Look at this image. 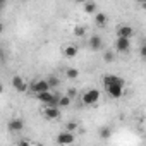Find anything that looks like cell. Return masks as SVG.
Listing matches in <instances>:
<instances>
[{
  "label": "cell",
  "instance_id": "cell-1",
  "mask_svg": "<svg viewBox=\"0 0 146 146\" xmlns=\"http://www.w3.org/2000/svg\"><path fill=\"white\" fill-rule=\"evenodd\" d=\"M100 96H102L100 90H96V88H91V90H86V91L81 95V102H83L84 105L91 107V105H95V103L100 100Z\"/></svg>",
  "mask_w": 146,
  "mask_h": 146
},
{
  "label": "cell",
  "instance_id": "cell-2",
  "mask_svg": "<svg viewBox=\"0 0 146 146\" xmlns=\"http://www.w3.org/2000/svg\"><path fill=\"white\" fill-rule=\"evenodd\" d=\"M36 98H38L45 107H55L58 95H57V93H53V91H45V93H38V95H36Z\"/></svg>",
  "mask_w": 146,
  "mask_h": 146
},
{
  "label": "cell",
  "instance_id": "cell-3",
  "mask_svg": "<svg viewBox=\"0 0 146 146\" xmlns=\"http://www.w3.org/2000/svg\"><path fill=\"white\" fill-rule=\"evenodd\" d=\"M74 141H76V136H74V132L62 131V132H58V134H57V143H58L60 146H69V144H72Z\"/></svg>",
  "mask_w": 146,
  "mask_h": 146
},
{
  "label": "cell",
  "instance_id": "cell-4",
  "mask_svg": "<svg viewBox=\"0 0 146 146\" xmlns=\"http://www.w3.org/2000/svg\"><path fill=\"white\" fill-rule=\"evenodd\" d=\"M134 36V28L129 26V24H120L117 26V38H125V40H131Z\"/></svg>",
  "mask_w": 146,
  "mask_h": 146
},
{
  "label": "cell",
  "instance_id": "cell-5",
  "mask_svg": "<svg viewBox=\"0 0 146 146\" xmlns=\"http://www.w3.org/2000/svg\"><path fill=\"white\" fill-rule=\"evenodd\" d=\"M29 88H31V91H33L35 95H38V93H45V91H50V88H48V84H46V81H45V79L33 81Z\"/></svg>",
  "mask_w": 146,
  "mask_h": 146
},
{
  "label": "cell",
  "instance_id": "cell-6",
  "mask_svg": "<svg viewBox=\"0 0 146 146\" xmlns=\"http://www.w3.org/2000/svg\"><path fill=\"white\" fill-rule=\"evenodd\" d=\"M41 113H43V117H45L46 120H57V119L60 117V110H58L57 107H43Z\"/></svg>",
  "mask_w": 146,
  "mask_h": 146
},
{
  "label": "cell",
  "instance_id": "cell-7",
  "mask_svg": "<svg viewBox=\"0 0 146 146\" xmlns=\"http://www.w3.org/2000/svg\"><path fill=\"white\" fill-rule=\"evenodd\" d=\"M115 50L119 53H125L131 50V40H125V38H117L115 40Z\"/></svg>",
  "mask_w": 146,
  "mask_h": 146
},
{
  "label": "cell",
  "instance_id": "cell-8",
  "mask_svg": "<svg viewBox=\"0 0 146 146\" xmlns=\"http://www.w3.org/2000/svg\"><path fill=\"white\" fill-rule=\"evenodd\" d=\"M102 81H103L105 88H107V86H112V84H125L124 79L119 78V76H115V74H105V76L102 78Z\"/></svg>",
  "mask_w": 146,
  "mask_h": 146
},
{
  "label": "cell",
  "instance_id": "cell-9",
  "mask_svg": "<svg viewBox=\"0 0 146 146\" xmlns=\"http://www.w3.org/2000/svg\"><path fill=\"white\" fill-rule=\"evenodd\" d=\"M107 93H108L112 98H120V96H124V84H112V86H107Z\"/></svg>",
  "mask_w": 146,
  "mask_h": 146
},
{
  "label": "cell",
  "instance_id": "cell-10",
  "mask_svg": "<svg viewBox=\"0 0 146 146\" xmlns=\"http://www.w3.org/2000/svg\"><path fill=\"white\" fill-rule=\"evenodd\" d=\"M12 86H14V90L19 91V93L28 91V84H26V81H24L21 76H14V78H12Z\"/></svg>",
  "mask_w": 146,
  "mask_h": 146
},
{
  "label": "cell",
  "instance_id": "cell-11",
  "mask_svg": "<svg viewBox=\"0 0 146 146\" xmlns=\"http://www.w3.org/2000/svg\"><path fill=\"white\" fill-rule=\"evenodd\" d=\"M88 45H90V48H91L93 52H98V50H102V48H103V40H102V36L93 35V36L90 38Z\"/></svg>",
  "mask_w": 146,
  "mask_h": 146
},
{
  "label": "cell",
  "instance_id": "cell-12",
  "mask_svg": "<svg viewBox=\"0 0 146 146\" xmlns=\"http://www.w3.org/2000/svg\"><path fill=\"white\" fill-rule=\"evenodd\" d=\"M7 127L11 132H21L24 129V120L23 119H12V120H9Z\"/></svg>",
  "mask_w": 146,
  "mask_h": 146
},
{
  "label": "cell",
  "instance_id": "cell-13",
  "mask_svg": "<svg viewBox=\"0 0 146 146\" xmlns=\"http://www.w3.org/2000/svg\"><path fill=\"white\" fill-rule=\"evenodd\" d=\"M78 52H79V48H78L76 45H65L64 50H62L64 57H67V58H74V57L78 55Z\"/></svg>",
  "mask_w": 146,
  "mask_h": 146
},
{
  "label": "cell",
  "instance_id": "cell-14",
  "mask_svg": "<svg viewBox=\"0 0 146 146\" xmlns=\"http://www.w3.org/2000/svg\"><path fill=\"white\" fill-rule=\"evenodd\" d=\"M95 24H96L98 28H105V26L108 24L107 14H105V12H96V14H95Z\"/></svg>",
  "mask_w": 146,
  "mask_h": 146
},
{
  "label": "cell",
  "instance_id": "cell-15",
  "mask_svg": "<svg viewBox=\"0 0 146 146\" xmlns=\"http://www.w3.org/2000/svg\"><path fill=\"white\" fill-rule=\"evenodd\" d=\"M70 98L69 96H65V95H58V98H57V103H55V107L60 110V108H65V107H69L70 105Z\"/></svg>",
  "mask_w": 146,
  "mask_h": 146
},
{
  "label": "cell",
  "instance_id": "cell-16",
  "mask_svg": "<svg viewBox=\"0 0 146 146\" xmlns=\"http://www.w3.org/2000/svg\"><path fill=\"white\" fill-rule=\"evenodd\" d=\"M45 81H46V84H48L50 91H52L53 88H58V84H60V79H58L57 76H53V74H52V76H48V78H46Z\"/></svg>",
  "mask_w": 146,
  "mask_h": 146
},
{
  "label": "cell",
  "instance_id": "cell-17",
  "mask_svg": "<svg viewBox=\"0 0 146 146\" xmlns=\"http://www.w3.org/2000/svg\"><path fill=\"white\" fill-rule=\"evenodd\" d=\"M83 9H84V12H86V14H96L98 5H96L95 2H86V4L83 5Z\"/></svg>",
  "mask_w": 146,
  "mask_h": 146
},
{
  "label": "cell",
  "instance_id": "cell-18",
  "mask_svg": "<svg viewBox=\"0 0 146 146\" xmlns=\"http://www.w3.org/2000/svg\"><path fill=\"white\" fill-rule=\"evenodd\" d=\"M65 76H67V79H78L79 78V70L76 67H69V69H65Z\"/></svg>",
  "mask_w": 146,
  "mask_h": 146
},
{
  "label": "cell",
  "instance_id": "cell-19",
  "mask_svg": "<svg viewBox=\"0 0 146 146\" xmlns=\"http://www.w3.org/2000/svg\"><path fill=\"white\" fill-rule=\"evenodd\" d=\"M100 137L102 139H110L112 137V129L110 127H102L100 129Z\"/></svg>",
  "mask_w": 146,
  "mask_h": 146
},
{
  "label": "cell",
  "instance_id": "cell-20",
  "mask_svg": "<svg viewBox=\"0 0 146 146\" xmlns=\"http://www.w3.org/2000/svg\"><path fill=\"white\" fill-rule=\"evenodd\" d=\"M84 35H86V28H84V26H76V28H74V36L83 38Z\"/></svg>",
  "mask_w": 146,
  "mask_h": 146
},
{
  "label": "cell",
  "instance_id": "cell-21",
  "mask_svg": "<svg viewBox=\"0 0 146 146\" xmlns=\"http://www.w3.org/2000/svg\"><path fill=\"white\" fill-rule=\"evenodd\" d=\"M78 125H79V124H78L76 120H69V122H67V125H65V131H69V132H74V131L78 129Z\"/></svg>",
  "mask_w": 146,
  "mask_h": 146
},
{
  "label": "cell",
  "instance_id": "cell-22",
  "mask_svg": "<svg viewBox=\"0 0 146 146\" xmlns=\"http://www.w3.org/2000/svg\"><path fill=\"white\" fill-rule=\"evenodd\" d=\"M103 60H105V62H113V60H115V53H113L112 50H107V52L103 53Z\"/></svg>",
  "mask_w": 146,
  "mask_h": 146
},
{
  "label": "cell",
  "instance_id": "cell-23",
  "mask_svg": "<svg viewBox=\"0 0 146 146\" xmlns=\"http://www.w3.org/2000/svg\"><path fill=\"white\" fill-rule=\"evenodd\" d=\"M76 95H78V90H76V88H69V90H67V93H65V96H69L70 100L74 98Z\"/></svg>",
  "mask_w": 146,
  "mask_h": 146
},
{
  "label": "cell",
  "instance_id": "cell-24",
  "mask_svg": "<svg viewBox=\"0 0 146 146\" xmlns=\"http://www.w3.org/2000/svg\"><path fill=\"white\" fill-rule=\"evenodd\" d=\"M17 146H31V143H29V141H19Z\"/></svg>",
  "mask_w": 146,
  "mask_h": 146
},
{
  "label": "cell",
  "instance_id": "cell-25",
  "mask_svg": "<svg viewBox=\"0 0 146 146\" xmlns=\"http://www.w3.org/2000/svg\"><path fill=\"white\" fill-rule=\"evenodd\" d=\"M2 28H4V26H2V24H0V33H2Z\"/></svg>",
  "mask_w": 146,
  "mask_h": 146
}]
</instances>
